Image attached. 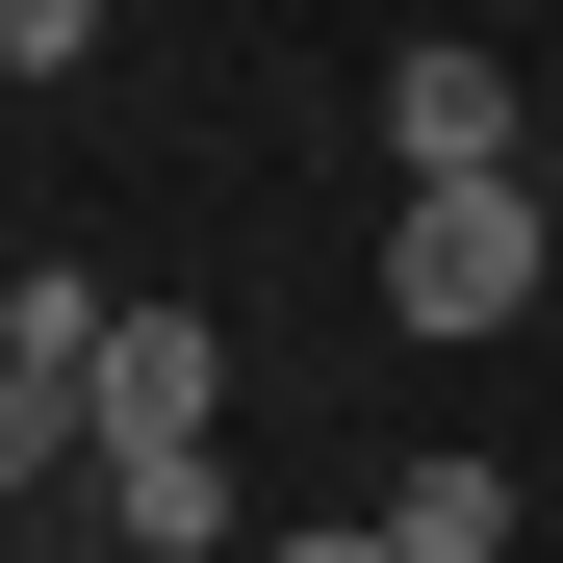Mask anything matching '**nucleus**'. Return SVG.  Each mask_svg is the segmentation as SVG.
<instances>
[{"label":"nucleus","instance_id":"obj_1","mask_svg":"<svg viewBox=\"0 0 563 563\" xmlns=\"http://www.w3.org/2000/svg\"><path fill=\"white\" fill-rule=\"evenodd\" d=\"M538 282H563L538 179H410L385 206V333H538Z\"/></svg>","mask_w":563,"mask_h":563},{"label":"nucleus","instance_id":"obj_2","mask_svg":"<svg viewBox=\"0 0 563 563\" xmlns=\"http://www.w3.org/2000/svg\"><path fill=\"white\" fill-rule=\"evenodd\" d=\"M385 154H410V179H512V52H461V26L385 52Z\"/></svg>","mask_w":563,"mask_h":563},{"label":"nucleus","instance_id":"obj_3","mask_svg":"<svg viewBox=\"0 0 563 563\" xmlns=\"http://www.w3.org/2000/svg\"><path fill=\"white\" fill-rule=\"evenodd\" d=\"M103 538L129 563H206L231 538V435H103Z\"/></svg>","mask_w":563,"mask_h":563},{"label":"nucleus","instance_id":"obj_4","mask_svg":"<svg viewBox=\"0 0 563 563\" xmlns=\"http://www.w3.org/2000/svg\"><path fill=\"white\" fill-rule=\"evenodd\" d=\"M206 410H231V333L206 308H129L103 333V435H206Z\"/></svg>","mask_w":563,"mask_h":563},{"label":"nucleus","instance_id":"obj_5","mask_svg":"<svg viewBox=\"0 0 563 563\" xmlns=\"http://www.w3.org/2000/svg\"><path fill=\"white\" fill-rule=\"evenodd\" d=\"M385 538H410V563H512V461H410Z\"/></svg>","mask_w":563,"mask_h":563},{"label":"nucleus","instance_id":"obj_6","mask_svg":"<svg viewBox=\"0 0 563 563\" xmlns=\"http://www.w3.org/2000/svg\"><path fill=\"white\" fill-rule=\"evenodd\" d=\"M77 52H103V0H0V77H26V103H52Z\"/></svg>","mask_w":563,"mask_h":563},{"label":"nucleus","instance_id":"obj_7","mask_svg":"<svg viewBox=\"0 0 563 563\" xmlns=\"http://www.w3.org/2000/svg\"><path fill=\"white\" fill-rule=\"evenodd\" d=\"M256 563H410V538H385V512H333V538H256Z\"/></svg>","mask_w":563,"mask_h":563}]
</instances>
